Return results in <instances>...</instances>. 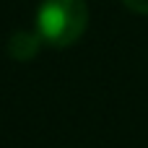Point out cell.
<instances>
[{
  "instance_id": "cell-1",
  "label": "cell",
  "mask_w": 148,
  "mask_h": 148,
  "mask_svg": "<svg viewBox=\"0 0 148 148\" xmlns=\"http://www.w3.org/2000/svg\"><path fill=\"white\" fill-rule=\"evenodd\" d=\"M88 26L86 0H42L34 18V31L47 47H73Z\"/></svg>"
},
{
  "instance_id": "cell-2",
  "label": "cell",
  "mask_w": 148,
  "mask_h": 148,
  "mask_svg": "<svg viewBox=\"0 0 148 148\" xmlns=\"http://www.w3.org/2000/svg\"><path fill=\"white\" fill-rule=\"evenodd\" d=\"M42 44H44V42L39 39L36 31L18 29V31H13V34L8 36V55H10V60H16V62H29V60H34V57L39 55Z\"/></svg>"
},
{
  "instance_id": "cell-3",
  "label": "cell",
  "mask_w": 148,
  "mask_h": 148,
  "mask_svg": "<svg viewBox=\"0 0 148 148\" xmlns=\"http://www.w3.org/2000/svg\"><path fill=\"white\" fill-rule=\"evenodd\" d=\"M122 5H125L130 13H138V16H148V0H122Z\"/></svg>"
}]
</instances>
